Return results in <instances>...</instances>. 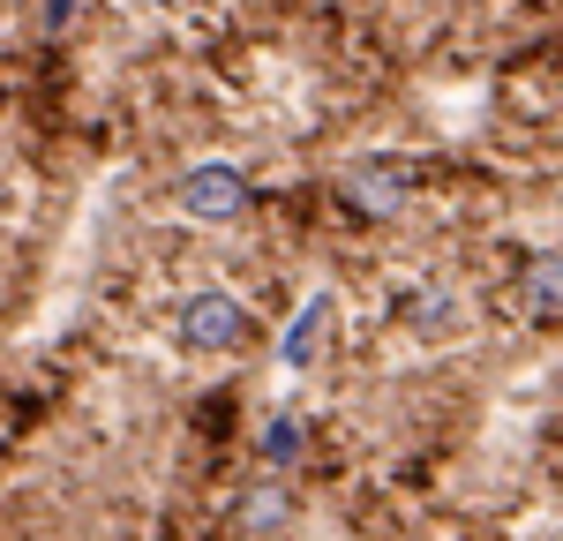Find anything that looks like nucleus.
Instances as JSON below:
<instances>
[{"label":"nucleus","instance_id":"1","mask_svg":"<svg viewBox=\"0 0 563 541\" xmlns=\"http://www.w3.org/2000/svg\"><path fill=\"white\" fill-rule=\"evenodd\" d=\"M241 339H249V309L233 294H196L180 309V346H196V354H233Z\"/></svg>","mask_w":563,"mask_h":541},{"label":"nucleus","instance_id":"7","mask_svg":"<svg viewBox=\"0 0 563 541\" xmlns=\"http://www.w3.org/2000/svg\"><path fill=\"white\" fill-rule=\"evenodd\" d=\"M406 323H413L421 339H451V331H459V301H451V294H413Z\"/></svg>","mask_w":563,"mask_h":541},{"label":"nucleus","instance_id":"6","mask_svg":"<svg viewBox=\"0 0 563 541\" xmlns=\"http://www.w3.org/2000/svg\"><path fill=\"white\" fill-rule=\"evenodd\" d=\"M301 444H308L301 421H294V413H271V421H263V437H256V459H263V466H294Z\"/></svg>","mask_w":563,"mask_h":541},{"label":"nucleus","instance_id":"2","mask_svg":"<svg viewBox=\"0 0 563 541\" xmlns=\"http://www.w3.org/2000/svg\"><path fill=\"white\" fill-rule=\"evenodd\" d=\"M180 211L203 225H233L249 211V174L241 166H196V174L180 180Z\"/></svg>","mask_w":563,"mask_h":541},{"label":"nucleus","instance_id":"9","mask_svg":"<svg viewBox=\"0 0 563 541\" xmlns=\"http://www.w3.org/2000/svg\"><path fill=\"white\" fill-rule=\"evenodd\" d=\"M76 8H84V0H45V23H53V31H60V23H68V15H76Z\"/></svg>","mask_w":563,"mask_h":541},{"label":"nucleus","instance_id":"5","mask_svg":"<svg viewBox=\"0 0 563 541\" xmlns=\"http://www.w3.org/2000/svg\"><path fill=\"white\" fill-rule=\"evenodd\" d=\"M241 527H249V534H286V527H294V489H286V482H256V489L241 496Z\"/></svg>","mask_w":563,"mask_h":541},{"label":"nucleus","instance_id":"3","mask_svg":"<svg viewBox=\"0 0 563 541\" xmlns=\"http://www.w3.org/2000/svg\"><path fill=\"white\" fill-rule=\"evenodd\" d=\"M331 323H339V301H331V294L301 301L294 323H286V339H278V361H286V368H316V361L331 354Z\"/></svg>","mask_w":563,"mask_h":541},{"label":"nucleus","instance_id":"4","mask_svg":"<svg viewBox=\"0 0 563 541\" xmlns=\"http://www.w3.org/2000/svg\"><path fill=\"white\" fill-rule=\"evenodd\" d=\"M346 188H353V203H368V211L384 219V211H398V203H406L413 174H406V166H390V158H368V166H353Z\"/></svg>","mask_w":563,"mask_h":541},{"label":"nucleus","instance_id":"8","mask_svg":"<svg viewBox=\"0 0 563 541\" xmlns=\"http://www.w3.org/2000/svg\"><path fill=\"white\" fill-rule=\"evenodd\" d=\"M526 301H533V316H556L563 278H556V264H549V256H541V264H526Z\"/></svg>","mask_w":563,"mask_h":541}]
</instances>
